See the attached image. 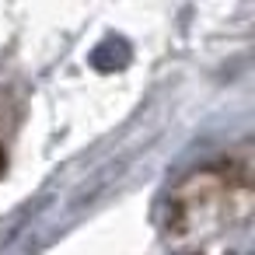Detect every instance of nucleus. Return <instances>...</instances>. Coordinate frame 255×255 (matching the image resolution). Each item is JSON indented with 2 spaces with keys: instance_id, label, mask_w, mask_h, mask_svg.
<instances>
[{
  "instance_id": "1",
  "label": "nucleus",
  "mask_w": 255,
  "mask_h": 255,
  "mask_svg": "<svg viewBox=\"0 0 255 255\" xmlns=\"http://www.w3.org/2000/svg\"><path fill=\"white\" fill-rule=\"evenodd\" d=\"M4 164H7V157H4V147H0V175H4Z\"/></svg>"
}]
</instances>
